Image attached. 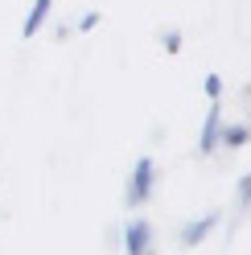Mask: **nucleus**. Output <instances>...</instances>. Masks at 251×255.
I'll use <instances>...</instances> for the list:
<instances>
[{
    "label": "nucleus",
    "mask_w": 251,
    "mask_h": 255,
    "mask_svg": "<svg viewBox=\"0 0 251 255\" xmlns=\"http://www.w3.org/2000/svg\"><path fill=\"white\" fill-rule=\"evenodd\" d=\"M152 194H156V161L144 152V156L132 161V173H128V181H124V206H128V210H144L152 202Z\"/></svg>",
    "instance_id": "1"
},
{
    "label": "nucleus",
    "mask_w": 251,
    "mask_h": 255,
    "mask_svg": "<svg viewBox=\"0 0 251 255\" xmlns=\"http://www.w3.org/2000/svg\"><path fill=\"white\" fill-rule=\"evenodd\" d=\"M223 210H206V214H194V218H185L181 227H177V243L185 247V251H194V247H202V243H210V235L223 227Z\"/></svg>",
    "instance_id": "2"
},
{
    "label": "nucleus",
    "mask_w": 251,
    "mask_h": 255,
    "mask_svg": "<svg viewBox=\"0 0 251 255\" xmlns=\"http://www.w3.org/2000/svg\"><path fill=\"white\" fill-rule=\"evenodd\" d=\"M223 128H227L223 103H210L206 120H202V128H198V156H214V152H223Z\"/></svg>",
    "instance_id": "3"
},
{
    "label": "nucleus",
    "mask_w": 251,
    "mask_h": 255,
    "mask_svg": "<svg viewBox=\"0 0 251 255\" xmlns=\"http://www.w3.org/2000/svg\"><path fill=\"white\" fill-rule=\"evenodd\" d=\"M152 222L148 218H128L124 222V235H120V243H124V255H148L152 251Z\"/></svg>",
    "instance_id": "4"
},
{
    "label": "nucleus",
    "mask_w": 251,
    "mask_h": 255,
    "mask_svg": "<svg viewBox=\"0 0 251 255\" xmlns=\"http://www.w3.org/2000/svg\"><path fill=\"white\" fill-rule=\"evenodd\" d=\"M50 12H54V0H33V4H29V17H25V25H21V37H25V41H33V37L41 33V29H45Z\"/></svg>",
    "instance_id": "5"
},
{
    "label": "nucleus",
    "mask_w": 251,
    "mask_h": 255,
    "mask_svg": "<svg viewBox=\"0 0 251 255\" xmlns=\"http://www.w3.org/2000/svg\"><path fill=\"white\" fill-rule=\"evenodd\" d=\"M251 144V120H227L223 128V148L227 152H239Z\"/></svg>",
    "instance_id": "6"
},
{
    "label": "nucleus",
    "mask_w": 251,
    "mask_h": 255,
    "mask_svg": "<svg viewBox=\"0 0 251 255\" xmlns=\"http://www.w3.org/2000/svg\"><path fill=\"white\" fill-rule=\"evenodd\" d=\"M235 210L251 214V173H243V177L235 181Z\"/></svg>",
    "instance_id": "7"
},
{
    "label": "nucleus",
    "mask_w": 251,
    "mask_h": 255,
    "mask_svg": "<svg viewBox=\"0 0 251 255\" xmlns=\"http://www.w3.org/2000/svg\"><path fill=\"white\" fill-rule=\"evenodd\" d=\"M202 91H206V103H223V91H227L223 74H218V70H210L206 78H202Z\"/></svg>",
    "instance_id": "8"
},
{
    "label": "nucleus",
    "mask_w": 251,
    "mask_h": 255,
    "mask_svg": "<svg viewBox=\"0 0 251 255\" xmlns=\"http://www.w3.org/2000/svg\"><path fill=\"white\" fill-rule=\"evenodd\" d=\"M99 25H103V12H99V8H87L83 17L74 21V33H95Z\"/></svg>",
    "instance_id": "9"
},
{
    "label": "nucleus",
    "mask_w": 251,
    "mask_h": 255,
    "mask_svg": "<svg viewBox=\"0 0 251 255\" xmlns=\"http://www.w3.org/2000/svg\"><path fill=\"white\" fill-rule=\"evenodd\" d=\"M181 45H185V37H181V29H161V50L165 54H181Z\"/></svg>",
    "instance_id": "10"
},
{
    "label": "nucleus",
    "mask_w": 251,
    "mask_h": 255,
    "mask_svg": "<svg viewBox=\"0 0 251 255\" xmlns=\"http://www.w3.org/2000/svg\"><path fill=\"white\" fill-rule=\"evenodd\" d=\"M148 255H156V251H148Z\"/></svg>",
    "instance_id": "11"
},
{
    "label": "nucleus",
    "mask_w": 251,
    "mask_h": 255,
    "mask_svg": "<svg viewBox=\"0 0 251 255\" xmlns=\"http://www.w3.org/2000/svg\"><path fill=\"white\" fill-rule=\"evenodd\" d=\"M247 120H251V116H247Z\"/></svg>",
    "instance_id": "12"
}]
</instances>
